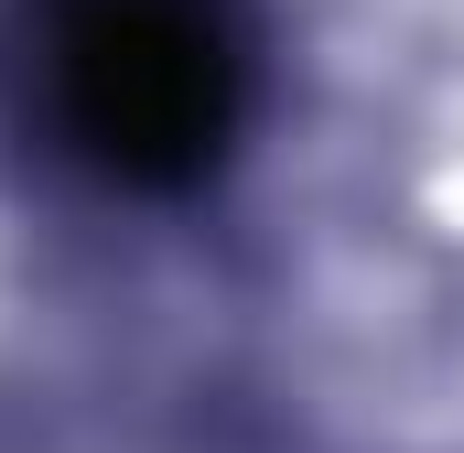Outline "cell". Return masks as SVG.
Masks as SVG:
<instances>
[{
    "label": "cell",
    "mask_w": 464,
    "mask_h": 453,
    "mask_svg": "<svg viewBox=\"0 0 464 453\" xmlns=\"http://www.w3.org/2000/svg\"><path fill=\"white\" fill-rule=\"evenodd\" d=\"M237 54L217 0H33L44 130L109 184H184L237 130Z\"/></svg>",
    "instance_id": "1"
}]
</instances>
